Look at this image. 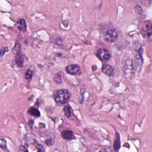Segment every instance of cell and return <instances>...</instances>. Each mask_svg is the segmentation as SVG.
Wrapping results in <instances>:
<instances>
[{
  "label": "cell",
  "mask_w": 152,
  "mask_h": 152,
  "mask_svg": "<svg viewBox=\"0 0 152 152\" xmlns=\"http://www.w3.org/2000/svg\"><path fill=\"white\" fill-rule=\"evenodd\" d=\"M102 70L103 73L106 74L109 77H112L114 75L115 69L114 68L109 64H105L102 68Z\"/></svg>",
  "instance_id": "cell-8"
},
{
  "label": "cell",
  "mask_w": 152,
  "mask_h": 152,
  "mask_svg": "<svg viewBox=\"0 0 152 152\" xmlns=\"http://www.w3.org/2000/svg\"><path fill=\"white\" fill-rule=\"evenodd\" d=\"M143 63V59L142 57V49L141 48L137 54L135 60V68L137 71H140Z\"/></svg>",
  "instance_id": "cell-6"
},
{
  "label": "cell",
  "mask_w": 152,
  "mask_h": 152,
  "mask_svg": "<svg viewBox=\"0 0 152 152\" xmlns=\"http://www.w3.org/2000/svg\"><path fill=\"white\" fill-rule=\"evenodd\" d=\"M61 135L64 139L67 140H73L75 138L74 133H73V131H71L70 130L63 131L61 133Z\"/></svg>",
  "instance_id": "cell-9"
},
{
  "label": "cell",
  "mask_w": 152,
  "mask_h": 152,
  "mask_svg": "<svg viewBox=\"0 0 152 152\" xmlns=\"http://www.w3.org/2000/svg\"><path fill=\"white\" fill-rule=\"evenodd\" d=\"M15 50V51H13L16 54H20V44H18L17 42L16 44L15 47H14L12 51Z\"/></svg>",
  "instance_id": "cell-18"
},
{
  "label": "cell",
  "mask_w": 152,
  "mask_h": 152,
  "mask_svg": "<svg viewBox=\"0 0 152 152\" xmlns=\"http://www.w3.org/2000/svg\"><path fill=\"white\" fill-rule=\"evenodd\" d=\"M141 31L143 36L147 38H150L152 33L151 23L150 21H146L144 22L142 24Z\"/></svg>",
  "instance_id": "cell-4"
},
{
  "label": "cell",
  "mask_w": 152,
  "mask_h": 152,
  "mask_svg": "<svg viewBox=\"0 0 152 152\" xmlns=\"http://www.w3.org/2000/svg\"><path fill=\"white\" fill-rule=\"evenodd\" d=\"M96 56L101 61L106 62L111 58V54L106 49H100L96 52Z\"/></svg>",
  "instance_id": "cell-3"
},
{
  "label": "cell",
  "mask_w": 152,
  "mask_h": 152,
  "mask_svg": "<svg viewBox=\"0 0 152 152\" xmlns=\"http://www.w3.org/2000/svg\"><path fill=\"white\" fill-rule=\"evenodd\" d=\"M0 144H1V147L3 149L8 151V150L7 149V143H6V141L5 139H3V138H1V140H0Z\"/></svg>",
  "instance_id": "cell-17"
},
{
  "label": "cell",
  "mask_w": 152,
  "mask_h": 152,
  "mask_svg": "<svg viewBox=\"0 0 152 152\" xmlns=\"http://www.w3.org/2000/svg\"><path fill=\"white\" fill-rule=\"evenodd\" d=\"M64 112L65 115L68 118H70L71 116V108L70 105H67L64 106Z\"/></svg>",
  "instance_id": "cell-14"
},
{
  "label": "cell",
  "mask_w": 152,
  "mask_h": 152,
  "mask_svg": "<svg viewBox=\"0 0 152 152\" xmlns=\"http://www.w3.org/2000/svg\"><path fill=\"white\" fill-rule=\"evenodd\" d=\"M133 70L134 65L133 61L130 59L127 60L124 65V71L126 76L128 77H130L133 73Z\"/></svg>",
  "instance_id": "cell-5"
},
{
  "label": "cell",
  "mask_w": 152,
  "mask_h": 152,
  "mask_svg": "<svg viewBox=\"0 0 152 152\" xmlns=\"http://www.w3.org/2000/svg\"><path fill=\"white\" fill-rule=\"evenodd\" d=\"M28 113L32 116H34L36 117H39L40 115L39 110L35 108H31L28 110Z\"/></svg>",
  "instance_id": "cell-13"
},
{
  "label": "cell",
  "mask_w": 152,
  "mask_h": 152,
  "mask_svg": "<svg viewBox=\"0 0 152 152\" xmlns=\"http://www.w3.org/2000/svg\"><path fill=\"white\" fill-rule=\"evenodd\" d=\"M25 78L27 80H31L32 79V78L33 77V72L29 69V70H27V71L25 73Z\"/></svg>",
  "instance_id": "cell-16"
},
{
  "label": "cell",
  "mask_w": 152,
  "mask_h": 152,
  "mask_svg": "<svg viewBox=\"0 0 152 152\" xmlns=\"http://www.w3.org/2000/svg\"><path fill=\"white\" fill-rule=\"evenodd\" d=\"M8 49L7 47H4L1 49V60L3 59V57L4 56V55L8 51Z\"/></svg>",
  "instance_id": "cell-19"
},
{
  "label": "cell",
  "mask_w": 152,
  "mask_h": 152,
  "mask_svg": "<svg viewBox=\"0 0 152 152\" xmlns=\"http://www.w3.org/2000/svg\"><path fill=\"white\" fill-rule=\"evenodd\" d=\"M20 151H28L27 149H26V147L24 146H21V147L19 149Z\"/></svg>",
  "instance_id": "cell-21"
},
{
  "label": "cell",
  "mask_w": 152,
  "mask_h": 152,
  "mask_svg": "<svg viewBox=\"0 0 152 152\" xmlns=\"http://www.w3.org/2000/svg\"><path fill=\"white\" fill-rule=\"evenodd\" d=\"M118 32L115 29H110L108 30L105 35L104 39L106 42L108 43H113L118 39Z\"/></svg>",
  "instance_id": "cell-2"
},
{
  "label": "cell",
  "mask_w": 152,
  "mask_h": 152,
  "mask_svg": "<svg viewBox=\"0 0 152 152\" xmlns=\"http://www.w3.org/2000/svg\"><path fill=\"white\" fill-rule=\"evenodd\" d=\"M36 147H37V149L39 151H45L44 149V147L42 145L37 144L36 146Z\"/></svg>",
  "instance_id": "cell-20"
},
{
  "label": "cell",
  "mask_w": 152,
  "mask_h": 152,
  "mask_svg": "<svg viewBox=\"0 0 152 152\" xmlns=\"http://www.w3.org/2000/svg\"><path fill=\"white\" fill-rule=\"evenodd\" d=\"M53 80L55 83H57V84H61L62 83V76L60 74V73H57L53 77Z\"/></svg>",
  "instance_id": "cell-15"
},
{
  "label": "cell",
  "mask_w": 152,
  "mask_h": 152,
  "mask_svg": "<svg viewBox=\"0 0 152 152\" xmlns=\"http://www.w3.org/2000/svg\"><path fill=\"white\" fill-rule=\"evenodd\" d=\"M71 94L67 89H60L53 93V99L57 105H64L70 100Z\"/></svg>",
  "instance_id": "cell-1"
},
{
  "label": "cell",
  "mask_w": 152,
  "mask_h": 152,
  "mask_svg": "<svg viewBox=\"0 0 152 152\" xmlns=\"http://www.w3.org/2000/svg\"><path fill=\"white\" fill-rule=\"evenodd\" d=\"M26 60V58L23 55L18 54L16 57L15 62L19 67H22Z\"/></svg>",
  "instance_id": "cell-10"
},
{
  "label": "cell",
  "mask_w": 152,
  "mask_h": 152,
  "mask_svg": "<svg viewBox=\"0 0 152 152\" xmlns=\"http://www.w3.org/2000/svg\"><path fill=\"white\" fill-rule=\"evenodd\" d=\"M66 71L71 75H77L80 74L81 73L80 68L78 65L72 64L68 65L65 68Z\"/></svg>",
  "instance_id": "cell-7"
},
{
  "label": "cell",
  "mask_w": 152,
  "mask_h": 152,
  "mask_svg": "<svg viewBox=\"0 0 152 152\" xmlns=\"http://www.w3.org/2000/svg\"><path fill=\"white\" fill-rule=\"evenodd\" d=\"M17 26L19 31L25 32L27 30V24L23 19H20L17 22Z\"/></svg>",
  "instance_id": "cell-11"
},
{
  "label": "cell",
  "mask_w": 152,
  "mask_h": 152,
  "mask_svg": "<svg viewBox=\"0 0 152 152\" xmlns=\"http://www.w3.org/2000/svg\"><path fill=\"white\" fill-rule=\"evenodd\" d=\"M121 147V143H120V138H119V134L118 132L116 133L115 134V139L114 143V149L115 151H118Z\"/></svg>",
  "instance_id": "cell-12"
}]
</instances>
